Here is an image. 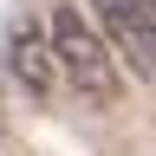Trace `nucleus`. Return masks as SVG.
Wrapping results in <instances>:
<instances>
[{
    "label": "nucleus",
    "instance_id": "1",
    "mask_svg": "<svg viewBox=\"0 0 156 156\" xmlns=\"http://www.w3.org/2000/svg\"><path fill=\"white\" fill-rule=\"evenodd\" d=\"M46 20H52V46H58L65 91L78 98V111H117L124 104V58L104 39L98 13H78L72 0H58Z\"/></svg>",
    "mask_w": 156,
    "mask_h": 156
},
{
    "label": "nucleus",
    "instance_id": "2",
    "mask_svg": "<svg viewBox=\"0 0 156 156\" xmlns=\"http://www.w3.org/2000/svg\"><path fill=\"white\" fill-rule=\"evenodd\" d=\"M7 78L33 104H52L65 91V65H58V46H52V20H13L7 33Z\"/></svg>",
    "mask_w": 156,
    "mask_h": 156
},
{
    "label": "nucleus",
    "instance_id": "3",
    "mask_svg": "<svg viewBox=\"0 0 156 156\" xmlns=\"http://www.w3.org/2000/svg\"><path fill=\"white\" fill-rule=\"evenodd\" d=\"M104 39L117 46L124 72L136 78H156V0H91Z\"/></svg>",
    "mask_w": 156,
    "mask_h": 156
}]
</instances>
